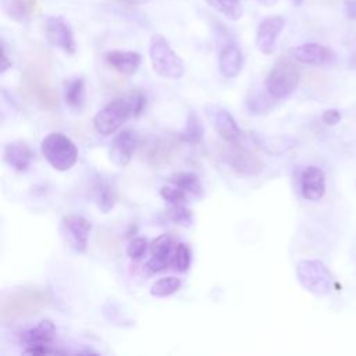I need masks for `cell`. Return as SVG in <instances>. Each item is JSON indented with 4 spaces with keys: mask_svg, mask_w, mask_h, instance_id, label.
<instances>
[{
    "mask_svg": "<svg viewBox=\"0 0 356 356\" xmlns=\"http://www.w3.org/2000/svg\"><path fill=\"white\" fill-rule=\"evenodd\" d=\"M145 96L139 89L129 92L127 96L117 97L103 106L93 117V127L102 135H111L118 131L131 117L142 113Z\"/></svg>",
    "mask_w": 356,
    "mask_h": 356,
    "instance_id": "cell-1",
    "label": "cell"
},
{
    "mask_svg": "<svg viewBox=\"0 0 356 356\" xmlns=\"http://www.w3.org/2000/svg\"><path fill=\"white\" fill-rule=\"evenodd\" d=\"M50 295L43 289H19L1 302L0 316L4 321L28 317L46 309L50 305Z\"/></svg>",
    "mask_w": 356,
    "mask_h": 356,
    "instance_id": "cell-2",
    "label": "cell"
},
{
    "mask_svg": "<svg viewBox=\"0 0 356 356\" xmlns=\"http://www.w3.org/2000/svg\"><path fill=\"white\" fill-rule=\"evenodd\" d=\"M149 57L153 71L165 79H179L185 72L182 58L174 51L170 42L160 33L149 40Z\"/></svg>",
    "mask_w": 356,
    "mask_h": 356,
    "instance_id": "cell-3",
    "label": "cell"
},
{
    "mask_svg": "<svg viewBox=\"0 0 356 356\" xmlns=\"http://www.w3.org/2000/svg\"><path fill=\"white\" fill-rule=\"evenodd\" d=\"M40 150L47 163L57 171H68L78 160L75 143L60 132H51L42 139Z\"/></svg>",
    "mask_w": 356,
    "mask_h": 356,
    "instance_id": "cell-4",
    "label": "cell"
},
{
    "mask_svg": "<svg viewBox=\"0 0 356 356\" xmlns=\"http://www.w3.org/2000/svg\"><path fill=\"white\" fill-rule=\"evenodd\" d=\"M296 275L302 286L317 296L330 293L335 282L328 267L316 259L299 260L296 264Z\"/></svg>",
    "mask_w": 356,
    "mask_h": 356,
    "instance_id": "cell-5",
    "label": "cell"
},
{
    "mask_svg": "<svg viewBox=\"0 0 356 356\" xmlns=\"http://www.w3.org/2000/svg\"><path fill=\"white\" fill-rule=\"evenodd\" d=\"M299 79L300 75L298 68L291 61L281 60L270 70L264 85L273 99L281 100L295 92Z\"/></svg>",
    "mask_w": 356,
    "mask_h": 356,
    "instance_id": "cell-6",
    "label": "cell"
},
{
    "mask_svg": "<svg viewBox=\"0 0 356 356\" xmlns=\"http://www.w3.org/2000/svg\"><path fill=\"white\" fill-rule=\"evenodd\" d=\"M56 338V327L50 320H42L35 327L25 330L19 335V342L25 346L24 353L28 355H51L63 353V350L53 349L51 342Z\"/></svg>",
    "mask_w": 356,
    "mask_h": 356,
    "instance_id": "cell-7",
    "label": "cell"
},
{
    "mask_svg": "<svg viewBox=\"0 0 356 356\" xmlns=\"http://www.w3.org/2000/svg\"><path fill=\"white\" fill-rule=\"evenodd\" d=\"M92 224L82 216L68 214L60 221V232L70 249L76 253H83L88 248V239Z\"/></svg>",
    "mask_w": 356,
    "mask_h": 356,
    "instance_id": "cell-8",
    "label": "cell"
},
{
    "mask_svg": "<svg viewBox=\"0 0 356 356\" xmlns=\"http://www.w3.org/2000/svg\"><path fill=\"white\" fill-rule=\"evenodd\" d=\"M204 114L210 124L213 125L214 131L229 145H238L242 132L241 128L238 127L235 118L231 115V113L214 103H209L204 106Z\"/></svg>",
    "mask_w": 356,
    "mask_h": 356,
    "instance_id": "cell-9",
    "label": "cell"
},
{
    "mask_svg": "<svg viewBox=\"0 0 356 356\" xmlns=\"http://www.w3.org/2000/svg\"><path fill=\"white\" fill-rule=\"evenodd\" d=\"M44 32L47 42L63 50L65 54H75L76 53V42L74 38V32L70 24L60 15H51L46 19Z\"/></svg>",
    "mask_w": 356,
    "mask_h": 356,
    "instance_id": "cell-10",
    "label": "cell"
},
{
    "mask_svg": "<svg viewBox=\"0 0 356 356\" xmlns=\"http://www.w3.org/2000/svg\"><path fill=\"white\" fill-rule=\"evenodd\" d=\"M285 26V19L281 15H268L263 18L256 31V47L260 53L268 56L275 50V43Z\"/></svg>",
    "mask_w": 356,
    "mask_h": 356,
    "instance_id": "cell-11",
    "label": "cell"
},
{
    "mask_svg": "<svg viewBox=\"0 0 356 356\" xmlns=\"http://www.w3.org/2000/svg\"><path fill=\"white\" fill-rule=\"evenodd\" d=\"M139 136L135 129H124L121 131L111 142V146L108 149V156L110 160L117 165V167H125L132 156L134 152L138 146Z\"/></svg>",
    "mask_w": 356,
    "mask_h": 356,
    "instance_id": "cell-12",
    "label": "cell"
},
{
    "mask_svg": "<svg viewBox=\"0 0 356 356\" xmlns=\"http://www.w3.org/2000/svg\"><path fill=\"white\" fill-rule=\"evenodd\" d=\"M177 243H174V239L168 234H163L153 239L150 245L152 257L146 263V267L152 273H160L167 270L172 266V257L175 252Z\"/></svg>",
    "mask_w": 356,
    "mask_h": 356,
    "instance_id": "cell-13",
    "label": "cell"
},
{
    "mask_svg": "<svg viewBox=\"0 0 356 356\" xmlns=\"http://www.w3.org/2000/svg\"><path fill=\"white\" fill-rule=\"evenodd\" d=\"M292 57L302 64L328 65L334 63L335 53L320 43H303L292 50Z\"/></svg>",
    "mask_w": 356,
    "mask_h": 356,
    "instance_id": "cell-14",
    "label": "cell"
},
{
    "mask_svg": "<svg viewBox=\"0 0 356 356\" xmlns=\"http://www.w3.org/2000/svg\"><path fill=\"white\" fill-rule=\"evenodd\" d=\"M300 192L306 200L317 202L325 193V175L321 168L309 165L300 175Z\"/></svg>",
    "mask_w": 356,
    "mask_h": 356,
    "instance_id": "cell-15",
    "label": "cell"
},
{
    "mask_svg": "<svg viewBox=\"0 0 356 356\" xmlns=\"http://www.w3.org/2000/svg\"><path fill=\"white\" fill-rule=\"evenodd\" d=\"M104 61L117 72L125 76H131L139 70L142 64V56L138 51L110 50L104 54Z\"/></svg>",
    "mask_w": 356,
    "mask_h": 356,
    "instance_id": "cell-16",
    "label": "cell"
},
{
    "mask_svg": "<svg viewBox=\"0 0 356 356\" xmlns=\"http://www.w3.org/2000/svg\"><path fill=\"white\" fill-rule=\"evenodd\" d=\"M243 65V56L235 43H225L218 53V70L225 78H235Z\"/></svg>",
    "mask_w": 356,
    "mask_h": 356,
    "instance_id": "cell-17",
    "label": "cell"
},
{
    "mask_svg": "<svg viewBox=\"0 0 356 356\" xmlns=\"http://www.w3.org/2000/svg\"><path fill=\"white\" fill-rule=\"evenodd\" d=\"M33 159L32 149L24 142H13L4 147L6 163L17 171H26Z\"/></svg>",
    "mask_w": 356,
    "mask_h": 356,
    "instance_id": "cell-18",
    "label": "cell"
},
{
    "mask_svg": "<svg viewBox=\"0 0 356 356\" xmlns=\"http://www.w3.org/2000/svg\"><path fill=\"white\" fill-rule=\"evenodd\" d=\"M227 161L234 170L242 174H257L263 170L261 160L256 154L243 149L231 150L227 156Z\"/></svg>",
    "mask_w": 356,
    "mask_h": 356,
    "instance_id": "cell-19",
    "label": "cell"
},
{
    "mask_svg": "<svg viewBox=\"0 0 356 356\" xmlns=\"http://www.w3.org/2000/svg\"><path fill=\"white\" fill-rule=\"evenodd\" d=\"M64 99L71 110L79 111L85 106L86 89L85 79L81 76L72 78L64 83Z\"/></svg>",
    "mask_w": 356,
    "mask_h": 356,
    "instance_id": "cell-20",
    "label": "cell"
},
{
    "mask_svg": "<svg viewBox=\"0 0 356 356\" xmlns=\"http://www.w3.org/2000/svg\"><path fill=\"white\" fill-rule=\"evenodd\" d=\"M168 179H170V182L181 186L188 195L200 196L203 192V186H202V181H200L199 175L192 171L174 172L170 175Z\"/></svg>",
    "mask_w": 356,
    "mask_h": 356,
    "instance_id": "cell-21",
    "label": "cell"
},
{
    "mask_svg": "<svg viewBox=\"0 0 356 356\" xmlns=\"http://www.w3.org/2000/svg\"><path fill=\"white\" fill-rule=\"evenodd\" d=\"M182 286V282L178 277L175 275H168V277H163L160 280H157L152 288H150V293L152 296L156 298H167L174 295L175 292H178Z\"/></svg>",
    "mask_w": 356,
    "mask_h": 356,
    "instance_id": "cell-22",
    "label": "cell"
},
{
    "mask_svg": "<svg viewBox=\"0 0 356 356\" xmlns=\"http://www.w3.org/2000/svg\"><path fill=\"white\" fill-rule=\"evenodd\" d=\"M211 8L227 17L228 19L236 21L242 17L243 8L239 0H204Z\"/></svg>",
    "mask_w": 356,
    "mask_h": 356,
    "instance_id": "cell-23",
    "label": "cell"
},
{
    "mask_svg": "<svg viewBox=\"0 0 356 356\" xmlns=\"http://www.w3.org/2000/svg\"><path fill=\"white\" fill-rule=\"evenodd\" d=\"M96 203L97 207L107 213L114 207L115 203V189L111 186L110 182H102L96 188Z\"/></svg>",
    "mask_w": 356,
    "mask_h": 356,
    "instance_id": "cell-24",
    "label": "cell"
},
{
    "mask_svg": "<svg viewBox=\"0 0 356 356\" xmlns=\"http://www.w3.org/2000/svg\"><path fill=\"white\" fill-rule=\"evenodd\" d=\"M182 139L185 142H189V143H199L203 138V128L197 120V115L196 113L191 111L188 114V118H186V125H185V129L182 131L181 134Z\"/></svg>",
    "mask_w": 356,
    "mask_h": 356,
    "instance_id": "cell-25",
    "label": "cell"
},
{
    "mask_svg": "<svg viewBox=\"0 0 356 356\" xmlns=\"http://www.w3.org/2000/svg\"><path fill=\"white\" fill-rule=\"evenodd\" d=\"M191 263H192V250H191V248L184 242L177 243L174 257H172L174 270L178 271V273H185V271L189 270Z\"/></svg>",
    "mask_w": 356,
    "mask_h": 356,
    "instance_id": "cell-26",
    "label": "cell"
},
{
    "mask_svg": "<svg viewBox=\"0 0 356 356\" xmlns=\"http://www.w3.org/2000/svg\"><path fill=\"white\" fill-rule=\"evenodd\" d=\"M4 11L11 19L17 22H25L29 15V7L25 0H6Z\"/></svg>",
    "mask_w": 356,
    "mask_h": 356,
    "instance_id": "cell-27",
    "label": "cell"
},
{
    "mask_svg": "<svg viewBox=\"0 0 356 356\" xmlns=\"http://www.w3.org/2000/svg\"><path fill=\"white\" fill-rule=\"evenodd\" d=\"M167 216L172 222H175L181 227H191L193 222V213L191 211V209L185 207L184 203L172 204L167 210Z\"/></svg>",
    "mask_w": 356,
    "mask_h": 356,
    "instance_id": "cell-28",
    "label": "cell"
},
{
    "mask_svg": "<svg viewBox=\"0 0 356 356\" xmlns=\"http://www.w3.org/2000/svg\"><path fill=\"white\" fill-rule=\"evenodd\" d=\"M160 195L164 200H167L171 204H178V203H184L188 193L178 185L170 182V185H164L160 188Z\"/></svg>",
    "mask_w": 356,
    "mask_h": 356,
    "instance_id": "cell-29",
    "label": "cell"
},
{
    "mask_svg": "<svg viewBox=\"0 0 356 356\" xmlns=\"http://www.w3.org/2000/svg\"><path fill=\"white\" fill-rule=\"evenodd\" d=\"M146 250H147V239L143 236H138L129 242V245L127 248V254L131 259L138 260L146 253Z\"/></svg>",
    "mask_w": 356,
    "mask_h": 356,
    "instance_id": "cell-30",
    "label": "cell"
},
{
    "mask_svg": "<svg viewBox=\"0 0 356 356\" xmlns=\"http://www.w3.org/2000/svg\"><path fill=\"white\" fill-rule=\"evenodd\" d=\"M321 121L325 125H337L341 121V113L337 108H328L321 114Z\"/></svg>",
    "mask_w": 356,
    "mask_h": 356,
    "instance_id": "cell-31",
    "label": "cell"
},
{
    "mask_svg": "<svg viewBox=\"0 0 356 356\" xmlns=\"http://www.w3.org/2000/svg\"><path fill=\"white\" fill-rule=\"evenodd\" d=\"M11 65H13V63H11V60H10L8 56H7L4 42H1V68H0V72L4 74L8 68H11Z\"/></svg>",
    "mask_w": 356,
    "mask_h": 356,
    "instance_id": "cell-32",
    "label": "cell"
},
{
    "mask_svg": "<svg viewBox=\"0 0 356 356\" xmlns=\"http://www.w3.org/2000/svg\"><path fill=\"white\" fill-rule=\"evenodd\" d=\"M345 13L349 18L356 19V0H346L345 1Z\"/></svg>",
    "mask_w": 356,
    "mask_h": 356,
    "instance_id": "cell-33",
    "label": "cell"
},
{
    "mask_svg": "<svg viewBox=\"0 0 356 356\" xmlns=\"http://www.w3.org/2000/svg\"><path fill=\"white\" fill-rule=\"evenodd\" d=\"M122 1H125L128 4H134V6H140V4H146V3H149L152 0H122Z\"/></svg>",
    "mask_w": 356,
    "mask_h": 356,
    "instance_id": "cell-34",
    "label": "cell"
},
{
    "mask_svg": "<svg viewBox=\"0 0 356 356\" xmlns=\"http://www.w3.org/2000/svg\"><path fill=\"white\" fill-rule=\"evenodd\" d=\"M260 4H263V6H267V7H270V6H274L278 0H257Z\"/></svg>",
    "mask_w": 356,
    "mask_h": 356,
    "instance_id": "cell-35",
    "label": "cell"
},
{
    "mask_svg": "<svg viewBox=\"0 0 356 356\" xmlns=\"http://www.w3.org/2000/svg\"><path fill=\"white\" fill-rule=\"evenodd\" d=\"M291 1H292V4H293V6H296V7L302 6V3H303V0H291Z\"/></svg>",
    "mask_w": 356,
    "mask_h": 356,
    "instance_id": "cell-36",
    "label": "cell"
}]
</instances>
